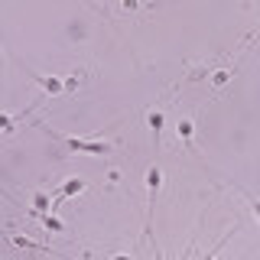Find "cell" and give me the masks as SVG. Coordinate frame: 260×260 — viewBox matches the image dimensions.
<instances>
[{"instance_id": "6da1fadb", "label": "cell", "mask_w": 260, "mask_h": 260, "mask_svg": "<svg viewBox=\"0 0 260 260\" xmlns=\"http://www.w3.org/2000/svg\"><path fill=\"white\" fill-rule=\"evenodd\" d=\"M62 143L72 153H88V156H108L114 150L108 140H91V137H62Z\"/></svg>"}, {"instance_id": "ba28073f", "label": "cell", "mask_w": 260, "mask_h": 260, "mask_svg": "<svg viewBox=\"0 0 260 260\" xmlns=\"http://www.w3.org/2000/svg\"><path fill=\"white\" fill-rule=\"evenodd\" d=\"M176 134H179V140H182L185 146H192V137H195V124H192V120H179V124H176Z\"/></svg>"}, {"instance_id": "9c48e42d", "label": "cell", "mask_w": 260, "mask_h": 260, "mask_svg": "<svg viewBox=\"0 0 260 260\" xmlns=\"http://www.w3.org/2000/svg\"><path fill=\"white\" fill-rule=\"evenodd\" d=\"M231 78H234V72H231V69H218L215 75H211V85H218V88H221V85H228Z\"/></svg>"}, {"instance_id": "3957f363", "label": "cell", "mask_w": 260, "mask_h": 260, "mask_svg": "<svg viewBox=\"0 0 260 260\" xmlns=\"http://www.w3.org/2000/svg\"><path fill=\"white\" fill-rule=\"evenodd\" d=\"M88 189V182L81 176H69L62 182V189H59V195H55V208H59V202H65V199H72V195H81Z\"/></svg>"}, {"instance_id": "8fae6325", "label": "cell", "mask_w": 260, "mask_h": 260, "mask_svg": "<svg viewBox=\"0 0 260 260\" xmlns=\"http://www.w3.org/2000/svg\"><path fill=\"white\" fill-rule=\"evenodd\" d=\"M241 195L247 199V205H250V211H254V218H257V224H260V199H257V195H250V192H244V189H241Z\"/></svg>"}, {"instance_id": "277c9868", "label": "cell", "mask_w": 260, "mask_h": 260, "mask_svg": "<svg viewBox=\"0 0 260 260\" xmlns=\"http://www.w3.org/2000/svg\"><path fill=\"white\" fill-rule=\"evenodd\" d=\"M32 81H36L46 94H62L65 91V78H55V75H39V72H32Z\"/></svg>"}, {"instance_id": "7c38bea8", "label": "cell", "mask_w": 260, "mask_h": 260, "mask_svg": "<svg viewBox=\"0 0 260 260\" xmlns=\"http://www.w3.org/2000/svg\"><path fill=\"white\" fill-rule=\"evenodd\" d=\"M108 182H111V185L120 182V169H111V173H108Z\"/></svg>"}, {"instance_id": "7a4b0ae2", "label": "cell", "mask_w": 260, "mask_h": 260, "mask_svg": "<svg viewBox=\"0 0 260 260\" xmlns=\"http://www.w3.org/2000/svg\"><path fill=\"white\" fill-rule=\"evenodd\" d=\"M159 185H162V169H159V162H153V166L146 169V192H150V202H146V234L153 231V208H156Z\"/></svg>"}, {"instance_id": "52a82bcc", "label": "cell", "mask_w": 260, "mask_h": 260, "mask_svg": "<svg viewBox=\"0 0 260 260\" xmlns=\"http://www.w3.org/2000/svg\"><path fill=\"white\" fill-rule=\"evenodd\" d=\"M39 221H43L46 231H52V234H65V221H59V218H55V211H49V215H39Z\"/></svg>"}, {"instance_id": "8992f818", "label": "cell", "mask_w": 260, "mask_h": 260, "mask_svg": "<svg viewBox=\"0 0 260 260\" xmlns=\"http://www.w3.org/2000/svg\"><path fill=\"white\" fill-rule=\"evenodd\" d=\"M10 244H16V247H23V250H39V254H49L46 244H36V241L23 238V234H10Z\"/></svg>"}, {"instance_id": "4fadbf2b", "label": "cell", "mask_w": 260, "mask_h": 260, "mask_svg": "<svg viewBox=\"0 0 260 260\" xmlns=\"http://www.w3.org/2000/svg\"><path fill=\"white\" fill-rule=\"evenodd\" d=\"M111 260H134V257H130V254H114Z\"/></svg>"}, {"instance_id": "5b68a950", "label": "cell", "mask_w": 260, "mask_h": 260, "mask_svg": "<svg viewBox=\"0 0 260 260\" xmlns=\"http://www.w3.org/2000/svg\"><path fill=\"white\" fill-rule=\"evenodd\" d=\"M146 124H150L153 140H156V150H159V137H162V127H166V111H162V108L150 111V114H146Z\"/></svg>"}, {"instance_id": "30bf717a", "label": "cell", "mask_w": 260, "mask_h": 260, "mask_svg": "<svg viewBox=\"0 0 260 260\" xmlns=\"http://www.w3.org/2000/svg\"><path fill=\"white\" fill-rule=\"evenodd\" d=\"M78 85H81V72H72V75H65V94L78 91Z\"/></svg>"}]
</instances>
